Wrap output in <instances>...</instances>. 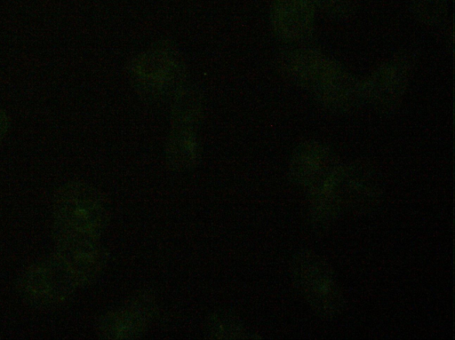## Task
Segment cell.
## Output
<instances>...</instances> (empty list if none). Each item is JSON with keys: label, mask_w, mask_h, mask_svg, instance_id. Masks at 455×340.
<instances>
[{"label": "cell", "mask_w": 455, "mask_h": 340, "mask_svg": "<svg viewBox=\"0 0 455 340\" xmlns=\"http://www.w3.org/2000/svg\"><path fill=\"white\" fill-rule=\"evenodd\" d=\"M279 67L286 78L331 111H348L362 100L361 82L318 50L286 51L279 58Z\"/></svg>", "instance_id": "cell-1"}, {"label": "cell", "mask_w": 455, "mask_h": 340, "mask_svg": "<svg viewBox=\"0 0 455 340\" xmlns=\"http://www.w3.org/2000/svg\"><path fill=\"white\" fill-rule=\"evenodd\" d=\"M376 192L372 176L364 166L340 162L307 192L311 218L318 225H326L344 210L371 201Z\"/></svg>", "instance_id": "cell-2"}, {"label": "cell", "mask_w": 455, "mask_h": 340, "mask_svg": "<svg viewBox=\"0 0 455 340\" xmlns=\"http://www.w3.org/2000/svg\"><path fill=\"white\" fill-rule=\"evenodd\" d=\"M292 281L310 307L326 319L337 316L343 296L330 265L310 250L299 251L291 262Z\"/></svg>", "instance_id": "cell-3"}, {"label": "cell", "mask_w": 455, "mask_h": 340, "mask_svg": "<svg viewBox=\"0 0 455 340\" xmlns=\"http://www.w3.org/2000/svg\"><path fill=\"white\" fill-rule=\"evenodd\" d=\"M412 68L407 53L391 58L361 82L362 100L379 111H391L402 100Z\"/></svg>", "instance_id": "cell-4"}, {"label": "cell", "mask_w": 455, "mask_h": 340, "mask_svg": "<svg viewBox=\"0 0 455 340\" xmlns=\"http://www.w3.org/2000/svg\"><path fill=\"white\" fill-rule=\"evenodd\" d=\"M340 163L324 144L307 140L293 151L289 165L291 180L307 192L324 180Z\"/></svg>", "instance_id": "cell-5"}, {"label": "cell", "mask_w": 455, "mask_h": 340, "mask_svg": "<svg viewBox=\"0 0 455 340\" xmlns=\"http://www.w3.org/2000/svg\"><path fill=\"white\" fill-rule=\"evenodd\" d=\"M315 11L308 0H274L272 28L279 38L288 42L307 39L314 30Z\"/></svg>", "instance_id": "cell-6"}, {"label": "cell", "mask_w": 455, "mask_h": 340, "mask_svg": "<svg viewBox=\"0 0 455 340\" xmlns=\"http://www.w3.org/2000/svg\"><path fill=\"white\" fill-rule=\"evenodd\" d=\"M181 66L173 51L156 49L145 53L133 63L132 74L140 87L153 92H164L180 74Z\"/></svg>", "instance_id": "cell-7"}, {"label": "cell", "mask_w": 455, "mask_h": 340, "mask_svg": "<svg viewBox=\"0 0 455 340\" xmlns=\"http://www.w3.org/2000/svg\"><path fill=\"white\" fill-rule=\"evenodd\" d=\"M152 312L148 300H132L129 304L108 314L102 320L101 330L108 338L124 339L140 336L149 320Z\"/></svg>", "instance_id": "cell-8"}, {"label": "cell", "mask_w": 455, "mask_h": 340, "mask_svg": "<svg viewBox=\"0 0 455 340\" xmlns=\"http://www.w3.org/2000/svg\"><path fill=\"white\" fill-rule=\"evenodd\" d=\"M174 116L175 130L168 143L167 157L174 167L183 169L194 164L197 157V141L192 127L196 117Z\"/></svg>", "instance_id": "cell-9"}, {"label": "cell", "mask_w": 455, "mask_h": 340, "mask_svg": "<svg viewBox=\"0 0 455 340\" xmlns=\"http://www.w3.org/2000/svg\"><path fill=\"white\" fill-rule=\"evenodd\" d=\"M412 11L427 19H436L446 14L447 0H412Z\"/></svg>", "instance_id": "cell-10"}, {"label": "cell", "mask_w": 455, "mask_h": 340, "mask_svg": "<svg viewBox=\"0 0 455 340\" xmlns=\"http://www.w3.org/2000/svg\"><path fill=\"white\" fill-rule=\"evenodd\" d=\"M315 10L334 17H343L350 12L352 0H308Z\"/></svg>", "instance_id": "cell-11"}, {"label": "cell", "mask_w": 455, "mask_h": 340, "mask_svg": "<svg viewBox=\"0 0 455 340\" xmlns=\"http://www.w3.org/2000/svg\"><path fill=\"white\" fill-rule=\"evenodd\" d=\"M9 127V118L6 113L0 107V142L7 132Z\"/></svg>", "instance_id": "cell-12"}]
</instances>
